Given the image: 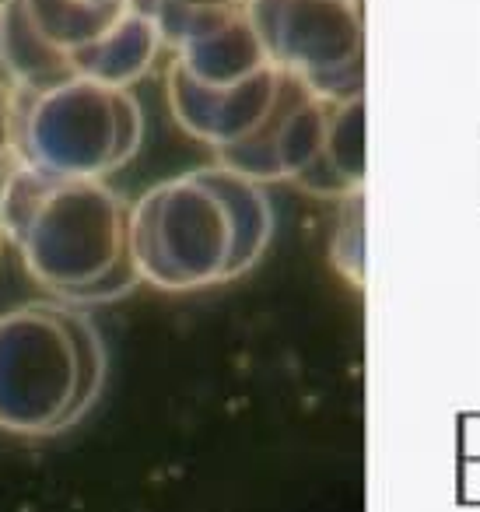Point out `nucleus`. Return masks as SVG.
Here are the masks:
<instances>
[{
  "label": "nucleus",
  "instance_id": "nucleus-8",
  "mask_svg": "<svg viewBox=\"0 0 480 512\" xmlns=\"http://www.w3.org/2000/svg\"><path fill=\"white\" fill-rule=\"evenodd\" d=\"M22 158V88L0 71V179Z\"/></svg>",
  "mask_w": 480,
  "mask_h": 512
},
{
  "label": "nucleus",
  "instance_id": "nucleus-1",
  "mask_svg": "<svg viewBox=\"0 0 480 512\" xmlns=\"http://www.w3.org/2000/svg\"><path fill=\"white\" fill-rule=\"evenodd\" d=\"M274 228L256 179L211 165L155 183L130 207V249L162 292L225 285L263 256Z\"/></svg>",
  "mask_w": 480,
  "mask_h": 512
},
{
  "label": "nucleus",
  "instance_id": "nucleus-5",
  "mask_svg": "<svg viewBox=\"0 0 480 512\" xmlns=\"http://www.w3.org/2000/svg\"><path fill=\"white\" fill-rule=\"evenodd\" d=\"M246 15L277 67L309 81L326 99H361V0H246Z\"/></svg>",
  "mask_w": 480,
  "mask_h": 512
},
{
  "label": "nucleus",
  "instance_id": "nucleus-6",
  "mask_svg": "<svg viewBox=\"0 0 480 512\" xmlns=\"http://www.w3.org/2000/svg\"><path fill=\"white\" fill-rule=\"evenodd\" d=\"M39 36L85 78L95 53L141 11L137 0H22Z\"/></svg>",
  "mask_w": 480,
  "mask_h": 512
},
{
  "label": "nucleus",
  "instance_id": "nucleus-4",
  "mask_svg": "<svg viewBox=\"0 0 480 512\" xmlns=\"http://www.w3.org/2000/svg\"><path fill=\"white\" fill-rule=\"evenodd\" d=\"M85 418L81 362L64 299L0 313V432L53 439Z\"/></svg>",
  "mask_w": 480,
  "mask_h": 512
},
{
  "label": "nucleus",
  "instance_id": "nucleus-7",
  "mask_svg": "<svg viewBox=\"0 0 480 512\" xmlns=\"http://www.w3.org/2000/svg\"><path fill=\"white\" fill-rule=\"evenodd\" d=\"M137 4L158 22L172 53L246 8V0H137Z\"/></svg>",
  "mask_w": 480,
  "mask_h": 512
},
{
  "label": "nucleus",
  "instance_id": "nucleus-2",
  "mask_svg": "<svg viewBox=\"0 0 480 512\" xmlns=\"http://www.w3.org/2000/svg\"><path fill=\"white\" fill-rule=\"evenodd\" d=\"M0 232L39 285L74 306L134 260L123 193L106 179L53 176L22 158L0 179Z\"/></svg>",
  "mask_w": 480,
  "mask_h": 512
},
{
  "label": "nucleus",
  "instance_id": "nucleus-9",
  "mask_svg": "<svg viewBox=\"0 0 480 512\" xmlns=\"http://www.w3.org/2000/svg\"><path fill=\"white\" fill-rule=\"evenodd\" d=\"M0 242H4V232H0Z\"/></svg>",
  "mask_w": 480,
  "mask_h": 512
},
{
  "label": "nucleus",
  "instance_id": "nucleus-3",
  "mask_svg": "<svg viewBox=\"0 0 480 512\" xmlns=\"http://www.w3.org/2000/svg\"><path fill=\"white\" fill-rule=\"evenodd\" d=\"M144 113L127 85L67 78L22 88V162L53 176L106 179L141 151Z\"/></svg>",
  "mask_w": 480,
  "mask_h": 512
}]
</instances>
